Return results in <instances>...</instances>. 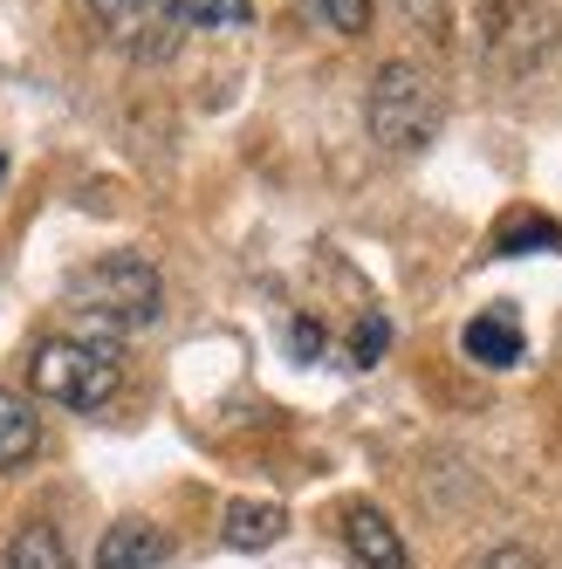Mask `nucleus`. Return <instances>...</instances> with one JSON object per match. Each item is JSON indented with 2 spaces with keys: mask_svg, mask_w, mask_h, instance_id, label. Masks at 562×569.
I'll return each mask as SVG.
<instances>
[{
  "mask_svg": "<svg viewBox=\"0 0 562 569\" xmlns=\"http://www.w3.org/2000/svg\"><path fill=\"white\" fill-rule=\"evenodd\" d=\"M337 34H371V0H309Z\"/></svg>",
  "mask_w": 562,
  "mask_h": 569,
  "instance_id": "nucleus-13",
  "label": "nucleus"
},
{
  "mask_svg": "<svg viewBox=\"0 0 562 569\" xmlns=\"http://www.w3.org/2000/svg\"><path fill=\"white\" fill-rule=\"evenodd\" d=\"M343 542H350V556L364 562V569H412L405 542H398V528H391L384 508H371V501H350V508H343Z\"/></svg>",
  "mask_w": 562,
  "mask_h": 569,
  "instance_id": "nucleus-6",
  "label": "nucleus"
},
{
  "mask_svg": "<svg viewBox=\"0 0 562 569\" xmlns=\"http://www.w3.org/2000/svg\"><path fill=\"white\" fill-rule=\"evenodd\" d=\"M165 556H172V542L158 536L151 521H110L103 542H97V569H151Z\"/></svg>",
  "mask_w": 562,
  "mask_h": 569,
  "instance_id": "nucleus-7",
  "label": "nucleus"
},
{
  "mask_svg": "<svg viewBox=\"0 0 562 569\" xmlns=\"http://www.w3.org/2000/svg\"><path fill=\"white\" fill-rule=\"evenodd\" d=\"M227 549H240V556H254V549H274L281 536H289V515H281L274 501H233L227 508Z\"/></svg>",
  "mask_w": 562,
  "mask_h": 569,
  "instance_id": "nucleus-8",
  "label": "nucleus"
},
{
  "mask_svg": "<svg viewBox=\"0 0 562 569\" xmlns=\"http://www.w3.org/2000/svg\"><path fill=\"white\" fill-rule=\"evenodd\" d=\"M439 117H446V103H439V83L419 69V62H384L378 83L364 97V131L378 151L405 158V151H425L439 138Z\"/></svg>",
  "mask_w": 562,
  "mask_h": 569,
  "instance_id": "nucleus-3",
  "label": "nucleus"
},
{
  "mask_svg": "<svg viewBox=\"0 0 562 569\" xmlns=\"http://www.w3.org/2000/svg\"><path fill=\"white\" fill-rule=\"evenodd\" d=\"M69 309L97 322L103 337H131V330H151L158 316H165V281L144 254H103L90 268L69 274Z\"/></svg>",
  "mask_w": 562,
  "mask_h": 569,
  "instance_id": "nucleus-1",
  "label": "nucleus"
},
{
  "mask_svg": "<svg viewBox=\"0 0 562 569\" xmlns=\"http://www.w3.org/2000/svg\"><path fill=\"white\" fill-rule=\"evenodd\" d=\"M466 357L488 363V371H508V363H521V322L508 309H488L466 322Z\"/></svg>",
  "mask_w": 562,
  "mask_h": 569,
  "instance_id": "nucleus-9",
  "label": "nucleus"
},
{
  "mask_svg": "<svg viewBox=\"0 0 562 569\" xmlns=\"http://www.w3.org/2000/svg\"><path fill=\"white\" fill-rule=\"evenodd\" d=\"M28 385H34V398L69 405V412H103L124 391V357L103 337H49L28 357Z\"/></svg>",
  "mask_w": 562,
  "mask_h": 569,
  "instance_id": "nucleus-2",
  "label": "nucleus"
},
{
  "mask_svg": "<svg viewBox=\"0 0 562 569\" xmlns=\"http://www.w3.org/2000/svg\"><path fill=\"white\" fill-rule=\"evenodd\" d=\"M0 179H8V158H0Z\"/></svg>",
  "mask_w": 562,
  "mask_h": 569,
  "instance_id": "nucleus-17",
  "label": "nucleus"
},
{
  "mask_svg": "<svg viewBox=\"0 0 562 569\" xmlns=\"http://www.w3.org/2000/svg\"><path fill=\"white\" fill-rule=\"evenodd\" d=\"M405 8H425V0H405Z\"/></svg>",
  "mask_w": 562,
  "mask_h": 569,
  "instance_id": "nucleus-18",
  "label": "nucleus"
},
{
  "mask_svg": "<svg viewBox=\"0 0 562 569\" xmlns=\"http://www.w3.org/2000/svg\"><path fill=\"white\" fill-rule=\"evenodd\" d=\"M289 337H295V350H302V357H323V322H309V316H302Z\"/></svg>",
  "mask_w": 562,
  "mask_h": 569,
  "instance_id": "nucleus-16",
  "label": "nucleus"
},
{
  "mask_svg": "<svg viewBox=\"0 0 562 569\" xmlns=\"http://www.w3.org/2000/svg\"><path fill=\"white\" fill-rule=\"evenodd\" d=\"M480 569H542V556H535V549H521V542H508V549H494Z\"/></svg>",
  "mask_w": 562,
  "mask_h": 569,
  "instance_id": "nucleus-15",
  "label": "nucleus"
},
{
  "mask_svg": "<svg viewBox=\"0 0 562 569\" xmlns=\"http://www.w3.org/2000/svg\"><path fill=\"white\" fill-rule=\"evenodd\" d=\"M0 569H69V549H62V536L49 521H28L8 542V556H0Z\"/></svg>",
  "mask_w": 562,
  "mask_h": 569,
  "instance_id": "nucleus-11",
  "label": "nucleus"
},
{
  "mask_svg": "<svg viewBox=\"0 0 562 569\" xmlns=\"http://www.w3.org/2000/svg\"><path fill=\"white\" fill-rule=\"evenodd\" d=\"M535 240H542V248H562V227L542 220V213H508L501 233H494V248H501V254H529Z\"/></svg>",
  "mask_w": 562,
  "mask_h": 569,
  "instance_id": "nucleus-12",
  "label": "nucleus"
},
{
  "mask_svg": "<svg viewBox=\"0 0 562 569\" xmlns=\"http://www.w3.org/2000/svg\"><path fill=\"white\" fill-rule=\"evenodd\" d=\"M480 42L508 76H529L555 56V8L549 0H488L480 8Z\"/></svg>",
  "mask_w": 562,
  "mask_h": 569,
  "instance_id": "nucleus-5",
  "label": "nucleus"
},
{
  "mask_svg": "<svg viewBox=\"0 0 562 569\" xmlns=\"http://www.w3.org/2000/svg\"><path fill=\"white\" fill-rule=\"evenodd\" d=\"M384 343H391V322H384V316H364V322L350 330V357H357V363H378Z\"/></svg>",
  "mask_w": 562,
  "mask_h": 569,
  "instance_id": "nucleus-14",
  "label": "nucleus"
},
{
  "mask_svg": "<svg viewBox=\"0 0 562 569\" xmlns=\"http://www.w3.org/2000/svg\"><path fill=\"white\" fill-rule=\"evenodd\" d=\"M90 14L117 49H131L138 62H165L199 21V0H90Z\"/></svg>",
  "mask_w": 562,
  "mask_h": 569,
  "instance_id": "nucleus-4",
  "label": "nucleus"
},
{
  "mask_svg": "<svg viewBox=\"0 0 562 569\" xmlns=\"http://www.w3.org/2000/svg\"><path fill=\"white\" fill-rule=\"evenodd\" d=\"M42 453V412L21 391H0V473Z\"/></svg>",
  "mask_w": 562,
  "mask_h": 569,
  "instance_id": "nucleus-10",
  "label": "nucleus"
}]
</instances>
